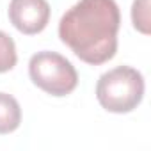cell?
Segmentation results:
<instances>
[{
	"label": "cell",
	"mask_w": 151,
	"mask_h": 151,
	"mask_svg": "<svg viewBox=\"0 0 151 151\" xmlns=\"http://www.w3.org/2000/svg\"><path fill=\"white\" fill-rule=\"evenodd\" d=\"M9 20L22 34H39L50 22V6L46 0H11Z\"/></svg>",
	"instance_id": "obj_4"
},
{
	"label": "cell",
	"mask_w": 151,
	"mask_h": 151,
	"mask_svg": "<svg viewBox=\"0 0 151 151\" xmlns=\"http://www.w3.org/2000/svg\"><path fill=\"white\" fill-rule=\"evenodd\" d=\"M22 123V109L14 96L0 93V135L14 132Z\"/></svg>",
	"instance_id": "obj_5"
},
{
	"label": "cell",
	"mask_w": 151,
	"mask_h": 151,
	"mask_svg": "<svg viewBox=\"0 0 151 151\" xmlns=\"http://www.w3.org/2000/svg\"><path fill=\"white\" fill-rule=\"evenodd\" d=\"M30 80L52 96H66L75 91L78 73L75 66L57 52H39L29 62Z\"/></svg>",
	"instance_id": "obj_3"
},
{
	"label": "cell",
	"mask_w": 151,
	"mask_h": 151,
	"mask_svg": "<svg viewBox=\"0 0 151 151\" xmlns=\"http://www.w3.org/2000/svg\"><path fill=\"white\" fill-rule=\"evenodd\" d=\"M18 62L16 45L9 34L0 30V73L11 71Z\"/></svg>",
	"instance_id": "obj_6"
},
{
	"label": "cell",
	"mask_w": 151,
	"mask_h": 151,
	"mask_svg": "<svg viewBox=\"0 0 151 151\" xmlns=\"http://www.w3.org/2000/svg\"><path fill=\"white\" fill-rule=\"evenodd\" d=\"M132 22L139 32L149 34V0H135L133 2Z\"/></svg>",
	"instance_id": "obj_7"
},
{
	"label": "cell",
	"mask_w": 151,
	"mask_h": 151,
	"mask_svg": "<svg viewBox=\"0 0 151 151\" xmlns=\"http://www.w3.org/2000/svg\"><path fill=\"white\" fill-rule=\"evenodd\" d=\"M121 14L116 0H80L59 23V37L80 60L100 66L117 52Z\"/></svg>",
	"instance_id": "obj_1"
},
{
	"label": "cell",
	"mask_w": 151,
	"mask_h": 151,
	"mask_svg": "<svg viewBox=\"0 0 151 151\" xmlns=\"http://www.w3.org/2000/svg\"><path fill=\"white\" fill-rule=\"evenodd\" d=\"M144 77L130 66H117L103 73L96 84L100 105L114 114H128L139 107L144 98Z\"/></svg>",
	"instance_id": "obj_2"
}]
</instances>
